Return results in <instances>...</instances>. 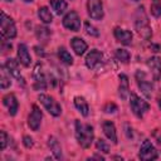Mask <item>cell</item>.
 Masks as SVG:
<instances>
[{
	"label": "cell",
	"mask_w": 161,
	"mask_h": 161,
	"mask_svg": "<svg viewBox=\"0 0 161 161\" xmlns=\"http://www.w3.org/2000/svg\"><path fill=\"white\" fill-rule=\"evenodd\" d=\"M133 19H135V21H133L135 23V29L137 30L138 35L141 38H143L145 40H148L152 36V29L150 26L148 18H147V14H146L143 6H138L136 9Z\"/></svg>",
	"instance_id": "1"
},
{
	"label": "cell",
	"mask_w": 161,
	"mask_h": 161,
	"mask_svg": "<svg viewBox=\"0 0 161 161\" xmlns=\"http://www.w3.org/2000/svg\"><path fill=\"white\" fill-rule=\"evenodd\" d=\"M75 138L83 148H88L94 138L93 127L91 125H84L80 121L75 119Z\"/></svg>",
	"instance_id": "2"
},
{
	"label": "cell",
	"mask_w": 161,
	"mask_h": 161,
	"mask_svg": "<svg viewBox=\"0 0 161 161\" xmlns=\"http://www.w3.org/2000/svg\"><path fill=\"white\" fill-rule=\"evenodd\" d=\"M0 33L4 39H13L16 36L15 23L4 11H1V14H0Z\"/></svg>",
	"instance_id": "3"
},
{
	"label": "cell",
	"mask_w": 161,
	"mask_h": 161,
	"mask_svg": "<svg viewBox=\"0 0 161 161\" xmlns=\"http://www.w3.org/2000/svg\"><path fill=\"white\" fill-rule=\"evenodd\" d=\"M128 97H130V107H131L132 113H133L137 118H142V117L146 114V112L148 111L150 104H148L145 99L140 98V97H138L136 93H133V92H131Z\"/></svg>",
	"instance_id": "4"
},
{
	"label": "cell",
	"mask_w": 161,
	"mask_h": 161,
	"mask_svg": "<svg viewBox=\"0 0 161 161\" xmlns=\"http://www.w3.org/2000/svg\"><path fill=\"white\" fill-rule=\"evenodd\" d=\"M38 99L40 101V103L44 106V108H45L52 116H54V117L60 116V113H62V107L59 106V103H58L53 97H50V96H48V94H39Z\"/></svg>",
	"instance_id": "5"
},
{
	"label": "cell",
	"mask_w": 161,
	"mask_h": 161,
	"mask_svg": "<svg viewBox=\"0 0 161 161\" xmlns=\"http://www.w3.org/2000/svg\"><path fill=\"white\" fill-rule=\"evenodd\" d=\"M135 77H136V82H137V86H138L140 91H141L147 98H150V97L152 96L153 86H152V83L150 82V79L147 78L146 73L142 72V70H137L136 74H135Z\"/></svg>",
	"instance_id": "6"
},
{
	"label": "cell",
	"mask_w": 161,
	"mask_h": 161,
	"mask_svg": "<svg viewBox=\"0 0 161 161\" xmlns=\"http://www.w3.org/2000/svg\"><path fill=\"white\" fill-rule=\"evenodd\" d=\"M138 157L143 161H150V160H156L158 157V153L155 148V146L151 143V141L145 140L140 147V152H138Z\"/></svg>",
	"instance_id": "7"
},
{
	"label": "cell",
	"mask_w": 161,
	"mask_h": 161,
	"mask_svg": "<svg viewBox=\"0 0 161 161\" xmlns=\"http://www.w3.org/2000/svg\"><path fill=\"white\" fill-rule=\"evenodd\" d=\"M87 11H88V15L91 16V19L101 20L104 15L102 0H87Z\"/></svg>",
	"instance_id": "8"
},
{
	"label": "cell",
	"mask_w": 161,
	"mask_h": 161,
	"mask_svg": "<svg viewBox=\"0 0 161 161\" xmlns=\"http://www.w3.org/2000/svg\"><path fill=\"white\" fill-rule=\"evenodd\" d=\"M63 26L72 30V31H78L80 29V19H79L78 14L74 10H70L64 15Z\"/></svg>",
	"instance_id": "9"
},
{
	"label": "cell",
	"mask_w": 161,
	"mask_h": 161,
	"mask_svg": "<svg viewBox=\"0 0 161 161\" xmlns=\"http://www.w3.org/2000/svg\"><path fill=\"white\" fill-rule=\"evenodd\" d=\"M33 78H34V89L35 91H45L47 78H45V74L43 72L40 63H36V65L33 70Z\"/></svg>",
	"instance_id": "10"
},
{
	"label": "cell",
	"mask_w": 161,
	"mask_h": 161,
	"mask_svg": "<svg viewBox=\"0 0 161 161\" xmlns=\"http://www.w3.org/2000/svg\"><path fill=\"white\" fill-rule=\"evenodd\" d=\"M42 118H43V113L40 111V108L38 106H33V109L28 117V126L33 130V131H38L42 123Z\"/></svg>",
	"instance_id": "11"
},
{
	"label": "cell",
	"mask_w": 161,
	"mask_h": 161,
	"mask_svg": "<svg viewBox=\"0 0 161 161\" xmlns=\"http://www.w3.org/2000/svg\"><path fill=\"white\" fill-rule=\"evenodd\" d=\"M4 65L6 67L9 74H11V75H13L19 83H21L23 86L25 84V80H24V78H23V75H21V73H20V70H19V64H18V62H16L15 59H13V58L6 59V62H5Z\"/></svg>",
	"instance_id": "12"
},
{
	"label": "cell",
	"mask_w": 161,
	"mask_h": 161,
	"mask_svg": "<svg viewBox=\"0 0 161 161\" xmlns=\"http://www.w3.org/2000/svg\"><path fill=\"white\" fill-rule=\"evenodd\" d=\"M102 53L97 49H92L87 57H86V65L89 68V69H94L97 68L101 63H102Z\"/></svg>",
	"instance_id": "13"
},
{
	"label": "cell",
	"mask_w": 161,
	"mask_h": 161,
	"mask_svg": "<svg viewBox=\"0 0 161 161\" xmlns=\"http://www.w3.org/2000/svg\"><path fill=\"white\" fill-rule=\"evenodd\" d=\"M3 103H4V106L8 108L10 116H15V114H16L18 108H19V103H18L16 97H15L13 93H9V94L4 96V97H3Z\"/></svg>",
	"instance_id": "14"
},
{
	"label": "cell",
	"mask_w": 161,
	"mask_h": 161,
	"mask_svg": "<svg viewBox=\"0 0 161 161\" xmlns=\"http://www.w3.org/2000/svg\"><path fill=\"white\" fill-rule=\"evenodd\" d=\"M113 34H114V38L117 39V42H119L123 45H130L131 42H132V33L127 29L114 28Z\"/></svg>",
	"instance_id": "15"
},
{
	"label": "cell",
	"mask_w": 161,
	"mask_h": 161,
	"mask_svg": "<svg viewBox=\"0 0 161 161\" xmlns=\"http://www.w3.org/2000/svg\"><path fill=\"white\" fill-rule=\"evenodd\" d=\"M147 65L151 70V74H152L153 79L158 80L160 75H161V60H160V58L158 57H151L147 60Z\"/></svg>",
	"instance_id": "16"
},
{
	"label": "cell",
	"mask_w": 161,
	"mask_h": 161,
	"mask_svg": "<svg viewBox=\"0 0 161 161\" xmlns=\"http://www.w3.org/2000/svg\"><path fill=\"white\" fill-rule=\"evenodd\" d=\"M18 59H19V62H20L24 67H29L30 63H31V58H30L28 47H26L24 43H20V44L18 45Z\"/></svg>",
	"instance_id": "17"
},
{
	"label": "cell",
	"mask_w": 161,
	"mask_h": 161,
	"mask_svg": "<svg viewBox=\"0 0 161 161\" xmlns=\"http://www.w3.org/2000/svg\"><path fill=\"white\" fill-rule=\"evenodd\" d=\"M102 130H103V133L106 135V137L109 141H112L113 143H117V132H116V127H114L113 122L104 121L102 123Z\"/></svg>",
	"instance_id": "18"
},
{
	"label": "cell",
	"mask_w": 161,
	"mask_h": 161,
	"mask_svg": "<svg viewBox=\"0 0 161 161\" xmlns=\"http://www.w3.org/2000/svg\"><path fill=\"white\" fill-rule=\"evenodd\" d=\"M119 86H118V94L122 99H126L130 96V82L126 74H119Z\"/></svg>",
	"instance_id": "19"
},
{
	"label": "cell",
	"mask_w": 161,
	"mask_h": 161,
	"mask_svg": "<svg viewBox=\"0 0 161 161\" xmlns=\"http://www.w3.org/2000/svg\"><path fill=\"white\" fill-rule=\"evenodd\" d=\"M70 47H72V49L74 50V53L77 54V55H83L84 53H86V50H87V48H88V45H87V43L82 39V38H72L70 39Z\"/></svg>",
	"instance_id": "20"
},
{
	"label": "cell",
	"mask_w": 161,
	"mask_h": 161,
	"mask_svg": "<svg viewBox=\"0 0 161 161\" xmlns=\"http://www.w3.org/2000/svg\"><path fill=\"white\" fill-rule=\"evenodd\" d=\"M48 146H49L52 153L54 155V158H57V160L63 158V155H62V147H60L58 140H57L54 136H50V137L48 138Z\"/></svg>",
	"instance_id": "21"
},
{
	"label": "cell",
	"mask_w": 161,
	"mask_h": 161,
	"mask_svg": "<svg viewBox=\"0 0 161 161\" xmlns=\"http://www.w3.org/2000/svg\"><path fill=\"white\" fill-rule=\"evenodd\" d=\"M73 102H74L75 108L80 112V114H82V116H84V117H87V116H88V113H89V107H88L87 101H86L83 97H80V96H75Z\"/></svg>",
	"instance_id": "22"
},
{
	"label": "cell",
	"mask_w": 161,
	"mask_h": 161,
	"mask_svg": "<svg viewBox=\"0 0 161 161\" xmlns=\"http://www.w3.org/2000/svg\"><path fill=\"white\" fill-rule=\"evenodd\" d=\"M49 3L57 15H62L67 10V6H68L65 0H49Z\"/></svg>",
	"instance_id": "23"
},
{
	"label": "cell",
	"mask_w": 161,
	"mask_h": 161,
	"mask_svg": "<svg viewBox=\"0 0 161 161\" xmlns=\"http://www.w3.org/2000/svg\"><path fill=\"white\" fill-rule=\"evenodd\" d=\"M38 16L44 24H50L53 21V14L47 6H42L38 9Z\"/></svg>",
	"instance_id": "24"
},
{
	"label": "cell",
	"mask_w": 161,
	"mask_h": 161,
	"mask_svg": "<svg viewBox=\"0 0 161 161\" xmlns=\"http://www.w3.org/2000/svg\"><path fill=\"white\" fill-rule=\"evenodd\" d=\"M8 69L5 65H1L0 67V87L1 89H6L8 87H10L11 84V80H10V75L8 74Z\"/></svg>",
	"instance_id": "25"
},
{
	"label": "cell",
	"mask_w": 161,
	"mask_h": 161,
	"mask_svg": "<svg viewBox=\"0 0 161 161\" xmlns=\"http://www.w3.org/2000/svg\"><path fill=\"white\" fill-rule=\"evenodd\" d=\"M58 57L59 59L64 63V64H68V65H72L73 64V57L70 55V53L64 48V47H60L58 49Z\"/></svg>",
	"instance_id": "26"
},
{
	"label": "cell",
	"mask_w": 161,
	"mask_h": 161,
	"mask_svg": "<svg viewBox=\"0 0 161 161\" xmlns=\"http://www.w3.org/2000/svg\"><path fill=\"white\" fill-rule=\"evenodd\" d=\"M150 9H151V14L155 18H160L161 16V0H151Z\"/></svg>",
	"instance_id": "27"
},
{
	"label": "cell",
	"mask_w": 161,
	"mask_h": 161,
	"mask_svg": "<svg viewBox=\"0 0 161 161\" xmlns=\"http://www.w3.org/2000/svg\"><path fill=\"white\" fill-rule=\"evenodd\" d=\"M114 55H116V58L121 62V63H128V60H130V53L126 50V49H116V52H114Z\"/></svg>",
	"instance_id": "28"
},
{
	"label": "cell",
	"mask_w": 161,
	"mask_h": 161,
	"mask_svg": "<svg viewBox=\"0 0 161 161\" xmlns=\"http://www.w3.org/2000/svg\"><path fill=\"white\" fill-rule=\"evenodd\" d=\"M36 36L39 40L45 43L50 36V31H49V29H47L44 26H39V28H36Z\"/></svg>",
	"instance_id": "29"
},
{
	"label": "cell",
	"mask_w": 161,
	"mask_h": 161,
	"mask_svg": "<svg viewBox=\"0 0 161 161\" xmlns=\"http://www.w3.org/2000/svg\"><path fill=\"white\" fill-rule=\"evenodd\" d=\"M84 29H86V33L91 36H98L99 35L98 29L94 25H92L89 21H84Z\"/></svg>",
	"instance_id": "30"
},
{
	"label": "cell",
	"mask_w": 161,
	"mask_h": 161,
	"mask_svg": "<svg viewBox=\"0 0 161 161\" xmlns=\"http://www.w3.org/2000/svg\"><path fill=\"white\" fill-rule=\"evenodd\" d=\"M96 146H97V150H98V151H102V152H104V153H108V152H109V146H108V145L106 143V141L102 140V138L97 140Z\"/></svg>",
	"instance_id": "31"
},
{
	"label": "cell",
	"mask_w": 161,
	"mask_h": 161,
	"mask_svg": "<svg viewBox=\"0 0 161 161\" xmlns=\"http://www.w3.org/2000/svg\"><path fill=\"white\" fill-rule=\"evenodd\" d=\"M117 109H118V108H117V106H116L114 103H112V102L106 103V106L103 107V111H104L106 113H114Z\"/></svg>",
	"instance_id": "32"
},
{
	"label": "cell",
	"mask_w": 161,
	"mask_h": 161,
	"mask_svg": "<svg viewBox=\"0 0 161 161\" xmlns=\"http://www.w3.org/2000/svg\"><path fill=\"white\" fill-rule=\"evenodd\" d=\"M0 148L1 150H5L6 147V143H8V135L5 131H0Z\"/></svg>",
	"instance_id": "33"
},
{
	"label": "cell",
	"mask_w": 161,
	"mask_h": 161,
	"mask_svg": "<svg viewBox=\"0 0 161 161\" xmlns=\"http://www.w3.org/2000/svg\"><path fill=\"white\" fill-rule=\"evenodd\" d=\"M23 143L26 148H30V147H33V138L29 137V136H24L23 137Z\"/></svg>",
	"instance_id": "34"
},
{
	"label": "cell",
	"mask_w": 161,
	"mask_h": 161,
	"mask_svg": "<svg viewBox=\"0 0 161 161\" xmlns=\"http://www.w3.org/2000/svg\"><path fill=\"white\" fill-rule=\"evenodd\" d=\"M152 136H153V138H155L157 146L161 148V131H155V132L152 133Z\"/></svg>",
	"instance_id": "35"
},
{
	"label": "cell",
	"mask_w": 161,
	"mask_h": 161,
	"mask_svg": "<svg viewBox=\"0 0 161 161\" xmlns=\"http://www.w3.org/2000/svg\"><path fill=\"white\" fill-rule=\"evenodd\" d=\"M157 103H158V107H160V109H161V96L157 98Z\"/></svg>",
	"instance_id": "36"
},
{
	"label": "cell",
	"mask_w": 161,
	"mask_h": 161,
	"mask_svg": "<svg viewBox=\"0 0 161 161\" xmlns=\"http://www.w3.org/2000/svg\"><path fill=\"white\" fill-rule=\"evenodd\" d=\"M23 1H25V3H31L33 0H23Z\"/></svg>",
	"instance_id": "37"
},
{
	"label": "cell",
	"mask_w": 161,
	"mask_h": 161,
	"mask_svg": "<svg viewBox=\"0 0 161 161\" xmlns=\"http://www.w3.org/2000/svg\"><path fill=\"white\" fill-rule=\"evenodd\" d=\"M4 1H11V0H4Z\"/></svg>",
	"instance_id": "38"
},
{
	"label": "cell",
	"mask_w": 161,
	"mask_h": 161,
	"mask_svg": "<svg viewBox=\"0 0 161 161\" xmlns=\"http://www.w3.org/2000/svg\"><path fill=\"white\" fill-rule=\"evenodd\" d=\"M132 1H140V0H132Z\"/></svg>",
	"instance_id": "39"
}]
</instances>
